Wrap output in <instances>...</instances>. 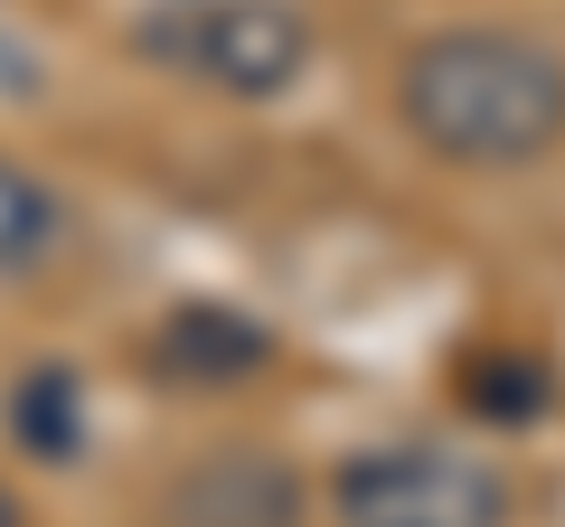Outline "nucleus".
Segmentation results:
<instances>
[{
    "label": "nucleus",
    "mask_w": 565,
    "mask_h": 527,
    "mask_svg": "<svg viewBox=\"0 0 565 527\" xmlns=\"http://www.w3.org/2000/svg\"><path fill=\"white\" fill-rule=\"evenodd\" d=\"M340 527H509V471L452 443H377L330 481Z\"/></svg>",
    "instance_id": "7ed1b4c3"
},
{
    "label": "nucleus",
    "mask_w": 565,
    "mask_h": 527,
    "mask_svg": "<svg viewBox=\"0 0 565 527\" xmlns=\"http://www.w3.org/2000/svg\"><path fill=\"white\" fill-rule=\"evenodd\" d=\"M396 114L452 170H527L565 142V57L519 29H434L396 66Z\"/></svg>",
    "instance_id": "f257e3e1"
},
{
    "label": "nucleus",
    "mask_w": 565,
    "mask_h": 527,
    "mask_svg": "<svg viewBox=\"0 0 565 527\" xmlns=\"http://www.w3.org/2000/svg\"><path fill=\"white\" fill-rule=\"evenodd\" d=\"M10 433H20V452H39V462H76L85 452V377L66 358H39L10 386Z\"/></svg>",
    "instance_id": "423d86ee"
},
{
    "label": "nucleus",
    "mask_w": 565,
    "mask_h": 527,
    "mask_svg": "<svg viewBox=\"0 0 565 527\" xmlns=\"http://www.w3.org/2000/svg\"><path fill=\"white\" fill-rule=\"evenodd\" d=\"M141 47L170 66V76L207 85V95L236 104H274L302 85L311 66V20L292 0H180L141 29Z\"/></svg>",
    "instance_id": "f03ea898"
},
{
    "label": "nucleus",
    "mask_w": 565,
    "mask_h": 527,
    "mask_svg": "<svg viewBox=\"0 0 565 527\" xmlns=\"http://www.w3.org/2000/svg\"><path fill=\"white\" fill-rule=\"evenodd\" d=\"M161 527H311V481L264 443H226L161 481Z\"/></svg>",
    "instance_id": "20e7f679"
},
{
    "label": "nucleus",
    "mask_w": 565,
    "mask_h": 527,
    "mask_svg": "<svg viewBox=\"0 0 565 527\" xmlns=\"http://www.w3.org/2000/svg\"><path fill=\"white\" fill-rule=\"evenodd\" d=\"M462 406L490 424H527V415H546V367L519 348H481V358H462Z\"/></svg>",
    "instance_id": "0eeeda50"
},
{
    "label": "nucleus",
    "mask_w": 565,
    "mask_h": 527,
    "mask_svg": "<svg viewBox=\"0 0 565 527\" xmlns=\"http://www.w3.org/2000/svg\"><path fill=\"white\" fill-rule=\"evenodd\" d=\"M0 527H29V518H20V499H10V490H0Z\"/></svg>",
    "instance_id": "1a4fd4ad"
},
{
    "label": "nucleus",
    "mask_w": 565,
    "mask_h": 527,
    "mask_svg": "<svg viewBox=\"0 0 565 527\" xmlns=\"http://www.w3.org/2000/svg\"><path fill=\"white\" fill-rule=\"evenodd\" d=\"M274 367V330L245 321L236 302H180L151 330V377L161 386H245Z\"/></svg>",
    "instance_id": "39448f33"
},
{
    "label": "nucleus",
    "mask_w": 565,
    "mask_h": 527,
    "mask_svg": "<svg viewBox=\"0 0 565 527\" xmlns=\"http://www.w3.org/2000/svg\"><path fill=\"white\" fill-rule=\"evenodd\" d=\"M47 236H57V198H47L29 170L0 161V273L29 264V255H47Z\"/></svg>",
    "instance_id": "6e6552de"
}]
</instances>
